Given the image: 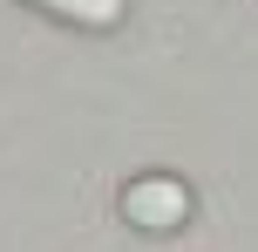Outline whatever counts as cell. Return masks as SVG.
I'll return each mask as SVG.
<instances>
[{"mask_svg": "<svg viewBox=\"0 0 258 252\" xmlns=\"http://www.w3.org/2000/svg\"><path fill=\"white\" fill-rule=\"evenodd\" d=\"M122 218L136 232H183L190 225V184L170 171H143L122 184Z\"/></svg>", "mask_w": 258, "mask_h": 252, "instance_id": "cell-1", "label": "cell"}, {"mask_svg": "<svg viewBox=\"0 0 258 252\" xmlns=\"http://www.w3.org/2000/svg\"><path fill=\"white\" fill-rule=\"evenodd\" d=\"M27 7L54 14V21H68V27H95V34H109V27H122L129 0H27Z\"/></svg>", "mask_w": 258, "mask_h": 252, "instance_id": "cell-2", "label": "cell"}]
</instances>
